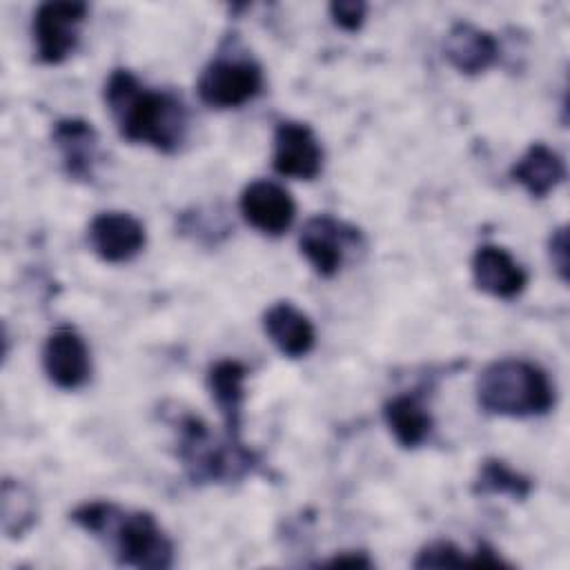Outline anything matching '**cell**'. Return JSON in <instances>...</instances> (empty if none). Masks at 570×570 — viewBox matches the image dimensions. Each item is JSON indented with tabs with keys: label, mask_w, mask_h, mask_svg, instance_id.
I'll return each instance as SVG.
<instances>
[{
	"label": "cell",
	"mask_w": 570,
	"mask_h": 570,
	"mask_svg": "<svg viewBox=\"0 0 570 570\" xmlns=\"http://www.w3.org/2000/svg\"><path fill=\"white\" fill-rule=\"evenodd\" d=\"M102 96L125 140L149 145L163 154H174L185 142L189 118L176 94L142 85L129 69H114Z\"/></svg>",
	"instance_id": "obj_1"
},
{
	"label": "cell",
	"mask_w": 570,
	"mask_h": 570,
	"mask_svg": "<svg viewBox=\"0 0 570 570\" xmlns=\"http://www.w3.org/2000/svg\"><path fill=\"white\" fill-rule=\"evenodd\" d=\"M71 521L100 539L118 566L165 570L174 563V543L147 510H125L111 501H85Z\"/></svg>",
	"instance_id": "obj_2"
},
{
	"label": "cell",
	"mask_w": 570,
	"mask_h": 570,
	"mask_svg": "<svg viewBox=\"0 0 570 570\" xmlns=\"http://www.w3.org/2000/svg\"><path fill=\"white\" fill-rule=\"evenodd\" d=\"M476 401L497 416H539L554 405V385L543 367L525 358H499L476 379Z\"/></svg>",
	"instance_id": "obj_3"
},
{
	"label": "cell",
	"mask_w": 570,
	"mask_h": 570,
	"mask_svg": "<svg viewBox=\"0 0 570 570\" xmlns=\"http://www.w3.org/2000/svg\"><path fill=\"white\" fill-rule=\"evenodd\" d=\"M178 456L185 463L191 481H220L227 476H240L254 463L252 452L240 443L220 448L207 428V423L194 414H185L178 423Z\"/></svg>",
	"instance_id": "obj_4"
},
{
	"label": "cell",
	"mask_w": 570,
	"mask_h": 570,
	"mask_svg": "<svg viewBox=\"0 0 570 570\" xmlns=\"http://www.w3.org/2000/svg\"><path fill=\"white\" fill-rule=\"evenodd\" d=\"M263 89V69L252 58H216L198 76V98L212 109H236Z\"/></svg>",
	"instance_id": "obj_5"
},
{
	"label": "cell",
	"mask_w": 570,
	"mask_h": 570,
	"mask_svg": "<svg viewBox=\"0 0 570 570\" xmlns=\"http://www.w3.org/2000/svg\"><path fill=\"white\" fill-rule=\"evenodd\" d=\"M89 13L85 2H42L33 13L36 56L45 65H60L78 47L80 27Z\"/></svg>",
	"instance_id": "obj_6"
},
{
	"label": "cell",
	"mask_w": 570,
	"mask_h": 570,
	"mask_svg": "<svg viewBox=\"0 0 570 570\" xmlns=\"http://www.w3.org/2000/svg\"><path fill=\"white\" fill-rule=\"evenodd\" d=\"M272 167L285 178L312 180L323 169V147L309 125L281 120L274 129Z\"/></svg>",
	"instance_id": "obj_7"
},
{
	"label": "cell",
	"mask_w": 570,
	"mask_h": 570,
	"mask_svg": "<svg viewBox=\"0 0 570 570\" xmlns=\"http://www.w3.org/2000/svg\"><path fill=\"white\" fill-rule=\"evenodd\" d=\"M358 240V229L327 216L318 214L309 218L298 236L301 254L323 278H332L345 258V247Z\"/></svg>",
	"instance_id": "obj_8"
},
{
	"label": "cell",
	"mask_w": 570,
	"mask_h": 570,
	"mask_svg": "<svg viewBox=\"0 0 570 570\" xmlns=\"http://www.w3.org/2000/svg\"><path fill=\"white\" fill-rule=\"evenodd\" d=\"M91 252L105 263H127L147 243L145 225L129 212H100L87 227Z\"/></svg>",
	"instance_id": "obj_9"
},
{
	"label": "cell",
	"mask_w": 570,
	"mask_h": 570,
	"mask_svg": "<svg viewBox=\"0 0 570 570\" xmlns=\"http://www.w3.org/2000/svg\"><path fill=\"white\" fill-rule=\"evenodd\" d=\"M42 367L56 387H82L91 376V354L85 338L69 325L56 327L45 341Z\"/></svg>",
	"instance_id": "obj_10"
},
{
	"label": "cell",
	"mask_w": 570,
	"mask_h": 570,
	"mask_svg": "<svg viewBox=\"0 0 570 570\" xmlns=\"http://www.w3.org/2000/svg\"><path fill=\"white\" fill-rule=\"evenodd\" d=\"M238 207L243 218L254 229L267 236L285 234L296 216V205L289 191L278 183L265 178L245 185V189L240 191Z\"/></svg>",
	"instance_id": "obj_11"
},
{
	"label": "cell",
	"mask_w": 570,
	"mask_h": 570,
	"mask_svg": "<svg viewBox=\"0 0 570 570\" xmlns=\"http://www.w3.org/2000/svg\"><path fill=\"white\" fill-rule=\"evenodd\" d=\"M470 267L474 285L497 298H514L528 285V272L499 245H479L472 254Z\"/></svg>",
	"instance_id": "obj_12"
},
{
	"label": "cell",
	"mask_w": 570,
	"mask_h": 570,
	"mask_svg": "<svg viewBox=\"0 0 570 570\" xmlns=\"http://www.w3.org/2000/svg\"><path fill=\"white\" fill-rule=\"evenodd\" d=\"M51 138L60 151L62 169L73 180H91L98 163V134L82 118H62L53 125Z\"/></svg>",
	"instance_id": "obj_13"
},
{
	"label": "cell",
	"mask_w": 570,
	"mask_h": 570,
	"mask_svg": "<svg viewBox=\"0 0 570 570\" xmlns=\"http://www.w3.org/2000/svg\"><path fill=\"white\" fill-rule=\"evenodd\" d=\"M497 38L470 22H454L443 42L445 60L465 76H476L499 60Z\"/></svg>",
	"instance_id": "obj_14"
},
{
	"label": "cell",
	"mask_w": 570,
	"mask_h": 570,
	"mask_svg": "<svg viewBox=\"0 0 570 570\" xmlns=\"http://www.w3.org/2000/svg\"><path fill=\"white\" fill-rule=\"evenodd\" d=\"M263 330L276 350L289 358L309 354L316 343L314 323L289 301H278L265 309Z\"/></svg>",
	"instance_id": "obj_15"
},
{
	"label": "cell",
	"mask_w": 570,
	"mask_h": 570,
	"mask_svg": "<svg viewBox=\"0 0 570 570\" xmlns=\"http://www.w3.org/2000/svg\"><path fill=\"white\" fill-rule=\"evenodd\" d=\"M245 379H247V367L234 358H220L207 372L209 394L225 421L227 439L232 441H238V434H240Z\"/></svg>",
	"instance_id": "obj_16"
},
{
	"label": "cell",
	"mask_w": 570,
	"mask_h": 570,
	"mask_svg": "<svg viewBox=\"0 0 570 570\" xmlns=\"http://www.w3.org/2000/svg\"><path fill=\"white\" fill-rule=\"evenodd\" d=\"M510 178L519 183L530 196L543 198L563 183L566 163L548 145L532 142L523 151V156L510 167Z\"/></svg>",
	"instance_id": "obj_17"
},
{
	"label": "cell",
	"mask_w": 570,
	"mask_h": 570,
	"mask_svg": "<svg viewBox=\"0 0 570 570\" xmlns=\"http://www.w3.org/2000/svg\"><path fill=\"white\" fill-rule=\"evenodd\" d=\"M383 419L394 441L405 448H419L432 432V414L419 394H396L383 405Z\"/></svg>",
	"instance_id": "obj_18"
},
{
	"label": "cell",
	"mask_w": 570,
	"mask_h": 570,
	"mask_svg": "<svg viewBox=\"0 0 570 570\" xmlns=\"http://www.w3.org/2000/svg\"><path fill=\"white\" fill-rule=\"evenodd\" d=\"M474 494H505L514 501H523L532 492L530 476L512 470L501 459H485L479 468V474L472 483Z\"/></svg>",
	"instance_id": "obj_19"
},
{
	"label": "cell",
	"mask_w": 570,
	"mask_h": 570,
	"mask_svg": "<svg viewBox=\"0 0 570 570\" xmlns=\"http://www.w3.org/2000/svg\"><path fill=\"white\" fill-rule=\"evenodd\" d=\"M0 497L2 530L7 532V537L18 539L36 523V499L27 485L13 479L2 481Z\"/></svg>",
	"instance_id": "obj_20"
},
{
	"label": "cell",
	"mask_w": 570,
	"mask_h": 570,
	"mask_svg": "<svg viewBox=\"0 0 570 570\" xmlns=\"http://www.w3.org/2000/svg\"><path fill=\"white\" fill-rule=\"evenodd\" d=\"M470 557L461 552L452 541H432L423 546L414 559V568H461Z\"/></svg>",
	"instance_id": "obj_21"
},
{
	"label": "cell",
	"mask_w": 570,
	"mask_h": 570,
	"mask_svg": "<svg viewBox=\"0 0 570 570\" xmlns=\"http://www.w3.org/2000/svg\"><path fill=\"white\" fill-rule=\"evenodd\" d=\"M367 4L358 0H345V2H332L330 4V16L336 27L343 31H358L365 22Z\"/></svg>",
	"instance_id": "obj_22"
},
{
	"label": "cell",
	"mask_w": 570,
	"mask_h": 570,
	"mask_svg": "<svg viewBox=\"0 0 570 570\" xmlns=\"http://www.w3.org/2000/svg\"><path fill=\"white\" fill-rule=\"evenodd\" d=\"M550 258H552V265L559 272L561 281H568V232H566V227H559L552 232Z\"/></svg>",
	"instance_id": "obj_23"
},
{
	"label": "cell",
	"mask_w": 570,
	"mask_h": 570,
	"mask_svg": "<svg viewBox=\"0 0 570 570\" xmlns=\"http://www.w3.org/2000/svg\"><path fill=\"white\" fill-rule=\"evenodd\" d=\"M323 566L327 568H372V561L367 559L365 552H341L325 561Z\"/></svg>",
	"instance_id": "obj_24"
}]
</instances>
